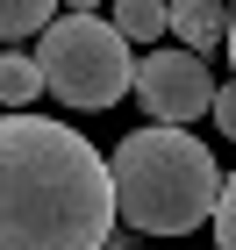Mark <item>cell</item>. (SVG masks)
<instances>
[{"label": "cell", "mask_w": 236, "mask_h": 250, "mask_svg": "<svg viewBox=\"0 0 236 250\" xmlns=\"http://www.w3.org/2000/svg\"><path fill=\"white\" fill-rule=\"evenodd\" d=\"M107 250H136V243H122V236H115V243H107Z\"/></svg>", "instance_id": "cell-12"}, {"label": "cell", "mask_w": 236, "mask_h": 250, "mask_svg": "<svg viewBox=\"0 0 236 250\" xmlns=\"http://www.w3.org/2000/svg\"><path fill=\"white\" fill-rule=\"evenodd\" d=\"M222 50H229V64H236V15H229V43H222Z\"/></svg>", "instance_id": "cell-11"}, {"label": "cell", "mask_w": 236, "mask_h": 250, "mask_svg": "<svg viewBox=\"0 0 236 250\" xmlns=\"http://www.w3.org/2000/svg\"><path fill=\"white\" fill-rule=\"evenodd\" d=\"M215 129L236 143V79H229V86H215Z\"/></svg>", "instance_id": "cell-10"}, {"label": "cell", "mask_w": 236, "mask_h": 250, "mask_svg": "<svg viewBox=\"0 0 236 250\" xmlns=\"http://www.w3.org/2000/svg\"><path fill=\"white\" fill-rule=\"evenodd\" d=\"M107 179H115V214L143 236H186L200 222H215V200H222L215 150L186 129L122 136L107 157Z\"/></svg>", "instance_id": "cell-2"}, {"label": "cell", "mask_w": 236, "mask_h": 250, "mask_svg": "<svg viewBox=\"0 0 236 250\" xmlns=\"http://www.w3.org/2000/svg\"><path fill=\"white\" fill-rule=\"evenodd\" d=\"M107 157L50 115H0V250H107Z\"/></svg>", "instance_id": "cell-1"}, {"label": "cell", "mask_w": 236, "mask_h": 250, "mask_svg": "<svg viewBox=\"0 0 236 250\" xmlns=\"http://www.w3.org/2000/svg\"><path fill=\"white\" fill-rule=\"evenodd\" d=\"M50 0H0V50H15L21 36H43L50 29Z\"/></svg>", "instance_id": "cell-8"}, {"label": "cell", "mask_w": 236, "mask_h": 250, "mask_svg": "<svg viewBox=\"0 0 236 250\" xmlns=\"http://www.w3.org/2000/svg\"><path fill=\"white\" fill-rule=\"evenodd\" d=\"M107 21H115L122 43H157L165 29H172V7H165V0H115Z\"/></svg>", "instance_id": "cell-6"}, {"label": "cell", "mask_w": 236, "mask_h": 250, "mask_svg": "<svg viewBox=\"0 0 236 250\" xmlns=\"http://www.w3.org/2000/svg\"><path fill=\"white\" fill-rule=\"evenodd\" d=\"M129 93L143 100V115H150V129H186L193 115H215V79H208V58H193V50H150V58H136V86Z\"/></svg>", "instance_id": "cell-4"}, {"label": "cell", "mask_w": 236, "mask_h": 250, "mask_svg": "<svg viewBox=\"0 0 236 250\" xmlns=\"http://www.w3.org/2000/svg\"><path fill=\"white\" fill-rule=\"evenodd\" d=\"M215 250H236V179H222V200H215Z\"/></svg>", "instance_id": "cell-9"}, {"label": "cell", "mask_w": 236, "mask_h": 250, "mask_svg": "<svg viewBox=\"0 0 236 250\" xmlns=\"http://www.w3.org/2000/svg\"><path fill=\"white\" fill-rule=\"evenodd\" d=\"M172 36H179V50L208 58V50L229 43V7H222V0H179L172 7Z\"/></svg>", "instance_id": "cell-5"}, {"label": "cell", "mask_w": 236, "mask_h": 250, "mask_svg": "<svg viewBox=\"0 0 236 250\" xmlns=\"http://www.w3.org/2000/svg\"><path fill=\"white\" fill-rule=\"evenodd\" d=\"M36 72H43V93H58L64 107H115L129 86H136V50L115 36V21L93 15V7H72L58 15L50 29L36 36Z\"/></svg>", "instance_id": "cell-3"}, {"label": "cell", "mask_w": 236, "mask_h": 250, "mask_svg": "<svg viewBox=\"0 0 236 250\" xmlns=\"http://www.w3.org/2000/svg\"><path fill=\"white\" fill-rule=\"evenodd\" d=\"M43 93V72L29 50H0V107L15 115V107H29V100Z\"/></svg>", "instance_id": "cell-7"}]
</instances>
